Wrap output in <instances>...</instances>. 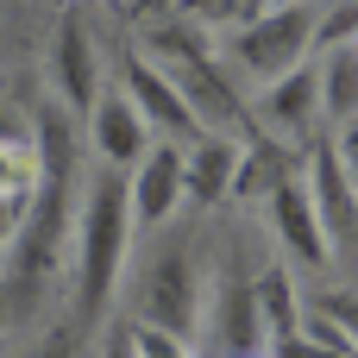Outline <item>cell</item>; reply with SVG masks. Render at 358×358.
<instances>
[{
	"instance_id": "cell-17",
	"label": "cell",
	"mask_w": 358,
	"mask_h": 358,
	"mask_svg": "<svg viewBox=\"0 0 358 358\" xmlns=\"http://www.w3.org/2000/svg\"><path fill=\"white\" fill-rule=\"evenodd\" d=\"M258 327H264V340H289L302 327V302H296V283L283 264H271L258 277Z\"/></svg>"
},
{
	"instance_id": "cell-18",
	"label": "cell",
	"mask_w": 358,
	"mask_h": 358,
	"mask_svg": "<svg viewBox=\"0 0 358 358\" xmlns=\"http://www.w3.org/2000/svg\"><path fill=\"white\" fill-rule=\"evenodd\" d=\"M13 195H31V157H25V138L13 126H0V201Z\"/></svg>"
},
{
	"instance_id": "cell-9",
	"label": "cell",
	"mask_w": 358,
	"mask_h": 358,
	"mask_svg": "<svg viewBox=\"0 0 358 358\" xmlns=\"http://www.w3.org/2000/svg\"><path fill=\"white\" fill-rule=\"evenodd\" d=\"M126 208H132V233H138V227H164V220L182 208V145H151V151L132 164Z\"/></svg>"
},
{
	"instance_id": "cell-13",
	"label": "cell",
	"mask_w": 358,
	"mask_h": 358,
	"mask_svg": "<svg viewBox=\"0 0 358 358\" xmlns=\"http://www.w3.org/2000/svg\"><path fill=\"white\" fill-rule=\"evenodd\" d=\"M321 113V82H315V63H296L289 76L264 82V101H258V132H308Z\"/></svg>"
},
{
	"instance_id": "cell-14",
	"label": "cell",
	"mask_w": 358,
	"mask_h": 358,
	"mask_svg": "<svg viewBox=\"0 0 358 358\" xmlns=\"http://www.w3.org/2000/svg\"><path fill=\"white\" fill-rule=\"evenodd\" d=\"M233 164H239V138H195L182 151V201L220 208V195H233Z\"/></svg>"
},
{
	"instance_id": "cell-30",
	"label": "cell",
	"mask_w": 358,
	"mask_h": 358,
	"mask_svg": "<svg viewBox=\"0 0 358 358\" xmlns=\"http://www.w3.org/2000/svg\"><path fill=\"white\" fill-rule=\"evenodd\" d=\"M283 6H315V0H283Z\"/></svg>"
},
{
	"instance_id": "cell-8",
	"label": "cell",
	"mask_w": 358,
	"mask_h": 358,
	"mask_svg": "<svg viewBox=\"0 0 358 358\" xmlns=\"http://www.w3.org/2000/svg\"><path fill=\"white\" fill-rule=\"evenodd\" d=\"M50 82H57V101L63 113H88L101 101V63H94V38L82 25V13H63L57 19V38H50Z\"/></svg>"
},
{
	"instance_id": "cell-10",
	"label": "cell",
	"mask_w": 358,
	"mask_h": 358,
	"mask_svg": "<svg viewBox=\"0 0 358 358\" xmlns=\"http://www.w3.org/2000/svg\"><path fill=\"white\" fill-rule=\"evenodd\" d=\"M264 208H271V233L283 239V252L296 258V264H327V233H321V220H315V201H308V182H302V170L289 176V182H277L271 195H264Z\"/></svg>"
},
{
	"instance_id": "cell-11",
	"label": "cell",
	"mask_w": 358,
	"mask_h": 358,
	"mask_svg": "<svg viewBox=\"0 0 358 358\" xmlns=\"http://www.w3.org/2000/svg\"><path fill=\"white\" fill-rule=\"evenodd\" d=\"M302 182H308V201H315V220H321L327 245H346L352 227H358V195H352V182H346V170H340V157H334V138L315 145Z\"/></svg>"
},
{
	"instance_id": "cell-3",
	"label": "cell",
	"mask_w": 358,
	"mask_h": 358,
	"mask_svg": "<svg viewBox=\"0 0 358 358\" xmlns=\"http://www.w3.org/2000/svg\"><path fill=\"white\" fill-rule=\"evenodd\" d=\"M126 252H132L126 176L120 170H94L88 195H82V233H76V308H69L76 334H88L107 315V302L120 289V271H126Z\"/></svg>"
},
{
	"instance_id": "cell-21",
	"label": "cell",
	"mask_w": 358,
	"mask_h": 358,
	"mask_svg": "<svg viewBox=\"0 0 358 358\" xmlns=\"http://www.w3.org/2000/svg\"><path fill=\"white\" fill-rule=\"evenodd\" d=\"M315 315H327V321L352 340V352H358V289H327V296L315 302Z\"/></svg>"
},
{
	"instance_id": "cell-28",
	"label": "cell",
	"mask_w": 358,
	"mask_h": 358,
	"mask_svg": "<svg viewBox=\"0 0 358 358\" xmlns=\"http://www.w3.org/2000/svg\"><path fill=\"white\" fill-rule=\"evenodd\" d=\"M138 6V19H157V13H176V0H132Z\"/></svg>"
},
{
	"instance_id": "cell-27",
	"label": "cell",
	"mask_w": 358,
	"mask_h": 358,
	"mask_svg": "<svg viewBox=\"0 0 358 358\" xmlns=\"http://www.w3.org/2000/svg\"><path fill=\"white\" fill-rule=\"evenodd\" d=\"M271 6H283V0H239V25L258 19V13H271Z\"/></svg>"
},
{
	"instance_id": "cell-24",
	"label": "cell",
	"mask_w": 358,
	"mask_h": 358,
	"mask_svg": "<svg viewBox=\"0 0 358 358\" xmlns=\"http://www.w3.org/2000/svg\"><path fill=\"white\" fill-rule=\"evenodd\" d=\"M271 358H346V352H327V346H315V340L289 334V340H271Z\"/></svg>"
},
{
	"instance_id": "cell-12",
	"label": "cell",
	"mask_w": 358,
	"mask_h": 358,
	"mask_svg": "<svg viewBox=\"0 0 358 358\" xmlns=\"http://www.w3.org/2000/svg\"><path fill=\"white\" fill-rule=\"evenodd\" d=\"M88 138H94V151H101V164L107 170H120V164H138L145 151H151V126L132 113V101L113 88V94H101L94 107H88Z\"/></svg>"
},
{
	"instance_id": "cell-1",
	"label": "cell",
	"mask_w": 358,
	"mask_h": 358,
	"mask_svg": "<svg viewBox=\"0 0 358 358\" xmlns=\"http://www.w3.org/2000/svg\"><path fill=\"white\" fill-rule=\"evenodd\" d=\"M76 164H82V151H76L69 113H63V107H44V113H38V164H31V195H25V214H19V233H13V277H6L13 315L38 308V296H44V289L57 283V271H63Z\"/></svg>"
},
{
	"instance_id": "cell-6",
	"label": "cell",
	"mask_w": 358,
	"mask_h": 358,
	"mask_svg": "<svg viewBox=\"0 0 358 358\" xmlns=\"http://www.w3.org/2000/svg\"><path fill=\"white\" fill-rule=\"evenodd\" d=\"M120 94L132 101V113L145 120V126H157L164 132V145H195V138H208L201 126H195V113L182 107V94L138 57V50H126L120 57Z\"/></svg>"
},
{
	"instance_id": "cell-26",
	"label": "cell",
	"mask_w": 358,
	"mask_h": 358,
	"mask_svg": "<svg viewBox=\"0 0 358 358\" xmlns=\"http://www.w3.org/2000/svg\"><path fill=\"white\" fill-rule=\"evenodd\" d=\"M101 358H132V340H126V327H113V334H107V346H101Z\"/></svg>"
},
{
	"instance_id": "cell-2",
	"label": "cell",
	"mask_w": 358,
	"mask_h": 358,
	"mask_svg": "<svg viewBox=\"0 0 358 358\" xmlns=\"http://www.w3.org/2000/svg\"><path fill=\"white\" fill-rule=\"evenodd\" d=\"M138 57L182 94V107L195 113V126H201L208 138H245V132H258L252 113H245V101L233 94V82L220 76L208 38H201L195 25H182V19H151Z\"/></svg>"
},
{
	"instance_id": "cell-5",
	"label": "cell",
	"mask_w": 358,
	"mask_h": 358,
	"mask_svg": "<svg viewBox=\"0 0 358 358\" xmlns=\"http://www.w3.org/2000/svg\"><path fill=\"white\" fill-rule=\"evenodd\" d=\"M308 44H315V6H271L233 31V63L252 69L258 82H277L308 57Z\"/></svg>"
},
{
	"instance_id": "cell-23",
	"label": "cell",
	"mask_w": 358,
	"mask_h": 358,
	"mask_svg": "<svg viewBox=\"0 0 358 358\" xmlns=\"http://www.w3.org/2000/svg\"><path fill=\"white\" fill-rule=\"evenodd\" d=\"M76 352H82V334L63 321V327H50V334H44V340H38L25 358H76Z\"/></svg>"
},
{
	"instance_id": "cell-29",
	"label": "cell",
	"mask_w": 358,
	"mask_h": 358,
	"mask_svg": "<svg viewBox=\"0 0 358 358\" xmlns=\"http://www.w3.org/2000/svg\"><path fill=\"white\" fill-rule=\"evenodd\" d=\"M6 321H13V296H6V277H0V334H6Z\"/></svg>"
},
{
	"instance_id": "cell-16",
	"label": "cell",
	"mask_w": 358,
	"mask_h": 358,
	"mask_svg": "<svg viewBox=\"0 0 358 358\" xmlns=\"http://www.w3.org/2000/svg\"><path fill=\"white\" fill-rule=\"evenodd\" d=\"M315 82H321V113L334 126H352L358 120V44H334L327 63L315 69Z\"/></svg>"
},
{
	"instance_id": "cell-15",
	"label": "cell",
	"mask_w": 358,
	"mask_h": 358,
	"mask_svg": "<svg viewBox=\"0 0 358 358\" xmlns=\"http://www.w3.org/2000/svg\"><path fill=\"white\" fill-rule=\"evenodd\" d=\"M296 176V151L271 132H245L239 138V164H233V195L239 201H264L277 182Z\"/></svg>"
},
{
	"instance_id": "cell-25",
	"label": "cell",
	"mask_w": 358,
	"mask_h": 358,
	"mask_svg": "<svg viewBox=\"0 0 358 358\" xmlns=\"http://www.w3.org/2000/svg\"><path fill=\"white\" fill-rule=\"evenodd\" d=\"M19 214H25V195H13V201H0V252L13 245V233H19Z\"/></svg>"
},
{
	"instance_id": "cell-22",
	"label": "cell",
	"mask_w": 358,
	"mask_h": 358,
	"mask_svg": "<svg viewBox=\"0 0 358 358\" xmlns=\"http://www.w3.org/2000/svg\"><path fill=\"white\" fill-rule=\"evenodd\" d=\"M126 340H132V358H195L189 340H170L157 327H126Z\"/></svg>"
},
{
	"instance_id": "cell-7",
	"label": "cell",
	"mask_w": 358,
	"mask_h": 358,
	"mask_svg": "<svg viewBox=\"0 0 358 358\" xmlns=\"http://www.w3.org/2000/svg\"><path fill=\"white\" fill-rule=\"evenodd\" d=\"M264 346V327H258V283L245 271H227L220 289H214V308H208V352L214 358H252Z\"/></svg>"
},
{
	"instance_id": "cell-4",
	"label": "cell",
	"mask_w": 358,
	"mask_h": 358,
	"mask_svg": "<svg viewBox=\"0 0 358 358\" xmlns=\"http://www.w3.org/2000/svg\"><path fill=\"white\" fill-rule=\"evenodd\" d=\"M132 327H157V334H170V340H189V334L201 327V277H195L189 245H164V252L145 264Z\"/></svg>"
},
{
	"instance_id": "cell-31",
	"label": "cell",
	"mask_w": 358,
	"mask_h": 358,
	"mask_svg": "<svg viewBox=\"0 0 358 358\" xmlns=\"http://www.w3.org/2000/svg\"><path fill=\"white\" fill-rule=\"evenodd\" d=\"M346 245H352V252H358V227H352V239H346Z\"/></svg>"
},
{
	"instance_id": "cell-19",
	"label": "cell",
	"mask_w": 358,
	"mask_h": 358,
	"mask_svg": "<svg viewBox=\"0 0 358 358\" xmlns=\"http://www.w3.org/2000/svg\"><path fill=\"white\" fill-rule=\"evenodd\" d=\"M315 44L334 50V44H358V0H334L321 19H315Z\"/></svg>"
},
{
	"instance_id": "cell-20",
	"label": "cell",
	"mask_w": 358,
	"mask_h": 358,
	"mask_svg": "<svg viewBox=\"0 0 358 358\" xmlns=\"http://www.w3.org/2000/svg\"><path fill=\"white\" fill-rule=\"evenodd\" d=\"M176 19L208 31V25H239V0H176Z\"/></svg>"
}]
</instances>
